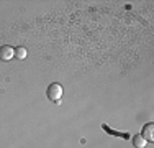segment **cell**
<instances>
[{"label": "cell", "mask_w": 154, "mask_h": 148, "mask_svg": "<svg viewBox=\"0 0 154 148\" xmlns=\"http://www.w3.org/2000/svg\"><path fill=\"white\" fill-rule=\"evenodd\" d=\"M15 58L17 59H25L26 58V50L25 48H15Z\"/></svg>", "instance_id": "8992f818"}, {"label": "cell", "mask_w": 154, "mask_h": 148, "mask_svg": "<svg viewBox=\"0 0 154 148\" xmlns=\"http://www.w3.org/2000/svg\"><path fill=\"white\" fill-rule=\"evenodd\" d=\"M46 95H48V99H49V101L59 102V99H61V95H62L61 84H57V82L49 84V87H48V91H46Z\"/></svg>", "instance_id": "6da1fadb"}, {"label": "cell", "mask_w": 154, "mask_h": 148, "mask_svg": "<svg viewBox=\"0 0 154 148\" xmlns=\"http://www.w3.org/2000/svg\"><path fill=\"white\" fill-rule=\"evenodd\" d=\"M146 143H148V142H146L141 135H134L133 137V145H134V148H144Z\"/></svg>", "instance_id": "5b68a950"}, {"label": "cell", "mask_w": 154, "mask_h": 148, "mask_svg": "<svg viewBox=\"0 0 154 148\" xmlns=\"http://www.w3.org/2000/svg\"><path fill=\"white\" fill-rule=\"evenodd\" d=\"M139 135L143 137V138L146 140V142H154V124H146L144 127H143V130Z\"/></svg>", "instance_id": "7a4b0ae2"}, {"label": "cell", "mask_w": 154, "mask_h": 148, "mask_svg": "<svg viewBox=\"0 0 154 148\" xmlns=\"http://www.w3.org/2000/svg\"><path fill=\"white\" fill-rule=\"evenodd\" d=\"M12 58H15V50L12 46H2L0 48V59L2 61H10Z\"/></svg>", "instance_id": "3957f363"}, {"label": "cell", "mask_w": 154, "mask_h": 148, "mask_svg": "<svg viewBox=\"0 0 154 148\" xmlns=\"http://www.w3.org/2000/svg\"><path fill=\"white\" fill-rule=\"evenodd\" d=\"M102 128H103L107 133H110V135H113V137H122V138H125V140H130L131 138V135L130 133H123V132H115V130H112V128L108 127V125H102Z\"/></svg>", "instance_id": "277c9868"}]
</instances>
